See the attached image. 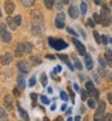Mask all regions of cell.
<instances>
[{"instance_id": "55", "label": "cell", "mask_w": 112, "mask_h": 121, "mask_svg": "<svg viewBox=\"0 0 112 121\" xmlns=\"http://www.w3.org/2000/svg\"><path fill=\"white\" fill-rule=\"evenodd\" d=\"M46 57H47V58H49V59H53V58H54L53 56H51V55H48V56H46Z\"/></svg>"}, {"instance_id": "4", "label": "cell", "mask_w": 112, "mask_h": 121, "mask_svg": "<svg viewBox=\"0 0 112 121\" xmlns=\"http://www.w3.org/2000/svg\"><path fill=\"white\" fill-rule=\"evenodd\" d=\"M0 60H1V63L4 65H7L12 62V55L11 53H8V52H5L1 57H0Z\"/></svg>"}, {"instance_id": "30", "label": "cell", "mask_w": 112, "mask_h": 121, "mask_svg": "<svg viewBox=\"0 0 112 121\" xmlns=\"http://www.w3.org/2000/svg\"><path fill=\"white\" fill-rule=\"evenodd\" d=\"M93 19H94L95 23H100L101 22V18H100V15L99 13H94L93 15Z\"/></svg>"}, {"instance_id": "52", "label": "cell", "mask_w": 112, "mask_h": 121, "mask_svg": "<svg viewBox=\"0 0 112 121\" xmlns=\"http://www.w3.org/2000/svg\"><path fill=\"white\" fill-rule=\"evenodd\" d=\"M74 88H75L76 91H80V87H78V85H77V84H75V85H74Z\"/></svg>"}, {"instance_id": "44", "label": "cell", "mask_w": 112, "mask_h": 121, "mask_svg": "<svg viewBox=\"0 0 112 121\" xmlns=\"http://www.w3.org/2000/svg\"><path fill=\"white\" fill-rule=\"evenodd\" d=\"M66 30H68V32H69L70 34H72V35H76V36H77V33L75 32L74 29H71V28H66Z\"/></svg>"}, {"instance_id": "2", "label": "cell", "mask_w": 112, "mask_h": 121, "mask_svg": "<svg viewBox=\"0 0 112 121\" xmlns=\"http://www.w3.org/2000/svg\"><path fill=\"white\" fill-rule=\"evenodd\" d=\"M48 41H49V45L52 46L53 48H56V50H63V48L68 47V44H66L65 41H63L62 39H53V38H49Z\"/></svg>"}, {"instance_id": "58", "label": "cell", "mask_w": 112, "mask_h": 121, "mask_svg": "<svg viewBox=\"0 0 112 121\" xmlns=\"http://www.w3.org/2000/svg\"><path fill=\"white\" fill-rule=\"evenodd\" d=\"M63 1H64L65 4H68V3H69V0H63Z\"/></svg>"}, {"instance_id": "18", "label": "cell", "mask_w": 112, "mask_h": 121, "mask_svg": "<svg viewBox=\"0 0 112 121\" xmlns=\"http://www.w3.org/2000/svg\"><path fill=\"white\" fill-rule=\"evenodd\" d=\"M105 59H106V62H108V63L112 62V51L111 50H106L105 51Z\"/></svg>"}, {"instance_id": "46", "label": "cell", "mask_w": 112, "mask_h": 121, "mask_svg": "<svg viewBox=\"0 0 112 121\" xmlns=\"http://www.w3.org/2000/svg\"><path fill=\"white\" fill-rule=\"evenodd\" d=\"M57 7H58L59 10L63 7V4H62V1H60V0H57Z\"/></svg>"}, {"instance_id": "15", "label": "cell", "mask_w": 112, "mask_h": 121, "mask_svg": "<svg viewBox=\"0 0 112 121\" xmlns=\"http://www.w3.org/2000/svg\"><path fill=\"white\" fill-rule=\"evenodd\" d=\"M17 84H18V87L21 90H24V87H25V80H24L23 75H19L17 78Z\"/></svg>"}, {"instance_id": "10", "label": "cell", "mask_w": 112, "mask_h": 121, "mask_svg": "<svg viewBox=\"0 0 112 121\" xmlns=\"http://www.w3.org/2000/svg\"><path fill=\"white\" fill-rule=\"evenodd\" d=\"M12 103H13L12 97H11V96H8V95H6V96L4 97V104H5V107H6L8 110H11V109H12Z\"/></svg>"}, {"instance_id": "28", "label": "cell", "mask_w": 112, "mask_h": 121, "mask_svg": "<svg viewBox=\"0 0 112 121\" xmlns=\"http://www.w3.org/2000/svg\"><path fill=\"white\" fill-rule=\"evenodd\" d=\"M0 119H7V113L3 108H0Z\"/></svg>"}, {"instance_id": "61", "label": "cell", "mask_w": 112, "mask_h": 121, "mask_svg": "<svg viewBox=\"0 0 112 121\" xmlns=\"http://www.w3.org/2000/svg\"><path fill=\"white\" fill-rule=\"evenodd\" d=\"M111 41H112V40H111Z\"/></svg>"}, {"instance_id": "48", "label": "cell", "mask_w": 112, "mask_h": 121, "mask_svg": "<svg viewBox=\"0 0 112 121\" xmlns=\"http://www.w3.org/2000/svg\"><path fill=\"white\" fill-rule=\"evenodd\" d=\"M13 93H15V96H16V97H18V96H19V91H18V88H15V90H13Z\"/></svg>"}, {"instance_id": "39", "label": "cell", "mask_w": 112, "mask_h": 121, "mask_svg": "<svg viewBox=\"0 0 112 121\" xmlns=\"http://www.w3.org/2000/svg\"><path fill=\"white\" fill-rule=\"evenodd\" d=\"M60 98H62L63 100H68V95L64 92V91H62V92H60Z\"/></svg>"}, {"instance_id": "43", "label": "cell", "mask_w": 112, "mask_h": 121, "mask_svg": "<svg viewBox=\"0 0 112 121\" xmlns=\"http://www.w3.org/2000/svg\"><path fill=\"white\" fill-rule=\"evenodd\" d=\"M35 85V78L33 76V78H30V80H29V86H34Z\"/></svg>"}, {"instance_id": "13", "label": "cell", "mask_w": 112, "mask_h": 121, "mask_svg": "<svg viewBox=\"0 0 112 121\" xmlns=\"http://www.w3.org/2000/svg\"><path fill=\"white\" fill-rule=\"evenodd\" d=\"M69 15L71 18H77L78 17V10L76 6H70L69 7Z\"/></svg>"}, {"instance_id": "3", "label": "cell", "mask_w": 112, "mask_h": 121, "mask_svg": "<svg viewBox=\"0 0 112 121\" xmlns=\"http://www.w3.org/2000/svg\"><path fill=\"white\" fill-rule=\"evenodd\" d=\"M64 23H65V15L60 12V13L57 15V18H56V27L59 28V29H62L65 26Z\"/></svg>"}, {"instance_id": "32", "label": "cell", "mask_w": 112, "mask_h": 121, "mask_svg": "<svg viewBox=\"0 0 112 121\" xmlns=\"http://www.w3.org/2000/svg\"><path fill=\"white\" fill-rule=\"evenodd\" d=\"M75 67H76L78 70H82V64H81V62H80L78 59H76V58H75Z\"/></svg>"}, {"instance_id": "26", "label": "cell", "mask_w": 112, "mask_h": 121, "mask_svg": "<svg viewBox=\"0 0 112 121\" xmlns=\"http://www.w3.org/2000/svg\"><path fill=\"white\" fill-rule=\"evenodd\" d=\"M93 35H94V39H95V41L98 44H101V36L99 35L98 32H93Z\"/></svg>"}, {"instance_id": "1", "label": "cell", "mask_w": 112, "mask_h": 121, "mask_svg": "<svg viewBox=\"0 0 112 121\" xmlns=\"http://www.w3.org/2000/svg\"><path fill=\"white\" fill-rule=\"evenodd\" d=\"M100 18H101V22L100 23H103V26L105 27H108L112 22V16H111V12H110V10L107 6H103L101 7V15H100Z\"/></svg>"}, {"instance_id": "27", "label": "cell", "mask_w": 112, "mask_h": 121, "mask_svg": "<svg viewBox=\"0 0 112 121\" xmlns=\"http://www.w3.org/2000/svg\"><path fill=\"white\" fill-rule=\"evenodd\" d=\"M94 120H104V115H103V113L96 112L95 115H94Z\"/></svg>"}, {"instance_id": "19", "label": "cell", "mask_w": 112, "mask_h": 121, "mask_svg": "<svg viewBox=\"0 0 112 121\" xmlns=\"http://www.w3.org/2000/svg\"><path fill=\"white\" fill-rule=\"evenodd\" d=\"M22 4L27 7H32L35 4V0H22Z\"/></svg>"}, {"instance_id": "53", "label": "cell", "mask_w": 112, "mask_h": 121, "mask_svg": "<svg viewBox=\"0 0 112 121\" xmlns=\"http://www.w3.org/2000/svg\"><path fill=\"white\" fill-rule=\"evenodd\" d=\"M48 93H53V88L52 87H48Z\"/></svg>"}, {"instance_id": "60", "label": "cell", "mask_w": 112, "mask_h": 121, "mask_svg": "<svg viewBox=\"0 0 112 121\" xmlns=\"http://www.w3.org/2000/svg\"><path fill=\"white\" fill-rule=\"evenodd\" d=\"M0 17H1V11H0Z\"/></svg>"}, {"instance_id": "16", "label": "cell", "mask_w": 112, "mask_h": 121, "mask_svg": "<svg viewBox=\"0 0 112 121\" xmlns=\"http://www.w3.org/2000/svg\"><path fill=\"white\" fill-rule=\"evenodd\" d=\"M84 62H86V67H87V69H92L93 68V60H92V58H90V56H87V55H84Z\"/></svg>"}, {"instance_id": "36", "label": "cell", "mask_w": 112, "mask_h": 121, "mask_svg": "<svg viewBox=\"0 0 112 121\" xmlns=\"http://www.w3.org/2000/svg\"><path fill=\"white\" fill-rule=\"evenodd\" d=\"M89 95H90L92 97H94V98H98V97H99V92H98V91H96L95 88H94L93 91H92V92H90Z\"/></svg>"}, {"instance_id": "42", "label": "cell", "mask_w": 112, "mask_h": 121, "mask_svg": "<svg viewBox=\"0 0 112 121\" xmlns=\"http://www.w3.org/2000/svg\"><path fill=\"white\" fill-rule=\"evenodd\" d=\"M87 23H88V26H89V27H92V28H93V27L95 26V23H94V21H93V19H90V18H89V19H88V21H87Z\"/></svg>"}, {"instance_id": "21", "label": "cell", "mask_w": 112, "mask_h": 121, "mask_svg": "<svg viewBox=\"0 0 112 121\" xmlns=\"http://www.w3.org/2000/svg\"><path fill=\"white\" fill-rule=\"evenodd\" d=\"M86 90H87V92H88V93H90L92 91L94 90V85H93V82H92V81H88V82L86 84Z\"/></svg>"}, {"instance_id": "34", "label": "cell", "mask_w": 112, "mask_h": 121, "mask_svg": "<svg viewBox=\"0 0 112 121\" xmlns=\"http://www.w3.org/2000/svg\"><path fill=\"white\" fill-rule=\"evenodd\" d=\"M13 19H15V22H16V24H17V26H19V24H21V22H22V17L19 16V15H17Z\"/></svg>"}, {"instance_id": "38", "label": "cell", "mask_w": 112, "mask_h": 121, "mask_svg": "<svg viewBox=\"0 0 112 121\" xmlns=\"http://www.w3.org/2000/svg\"><path fill=\"white\" fill-rule=\"evenodd\" d=\"M88 105H89L90 108H95V100H94V99H89V100H88Z\"/></svg>"}, {"instance_id": "45", "label": "cell", "mask_w": 112, "mask_h": 121, "mask_svg": "<svg viewBox=\"0 0 112 121\" xmlns=\"http://www.w3.org/2000/svg\"><path fill=\"white\" fill-rule=\"evenodd\" d=\"M107 100L110 104H112V93H107Z\"/></svg>"}, {"instance_id": "23", "label": "cell", "mask_w": 112, "mask_h": 121, "mask_svg": "<svg viewBox=\"0 0 112 121\" xmlns=\"http://www.w3.org/2000/svg\"><path fill=\"white\" fill-rule=\"evenodd\" d=\"M105 109H106V103L101 100L100 104H99V108H98V112H100V113H104V112H105Z\"/></svg>"}, {"instance_id": "20", "label": "cell", "mask_w": 112, "mask_h": 121, "mask_svg": "<svg viewBox=\"0 0 112 121\" xmlns=\"http://www.w3.org/2000/svg\"><path fill=\"white\" fill-rule=\"evenodd\" d=\"M58 57H59L60 59H62V60H64V62H65V63H66V64L69 65V68H70V69H72V65L70 64V62H69V58H68V56H64V55H59Z\"/></svg>"}, {"instance_id": "22", "label": "cell", "mask_w": 112, "mask_h": 121, "mask_svg": "<svg viewBox=\"0 0 112 121\" xmlns=\"http://www.w3.org/2000/svg\"><path fill=\"white\" fill-rule=\"evenodd\" d=\"M18 110H19V114L22 115V117H23L24 120H29V115L24 112V109H22L21 107H18Z\"/></svg>"}, {"instance_id": "37", "label": "cell", "mask_w": 112, "mask_h": 121, "mask_svg": "<svg viewBox=\"0 0 112 121\" xmlns=\"http://www.w3.org/2000/svg\"><path fill=\"white\" fill-rule=\"evenodd\" d=\"M80 92H81V97H82V99L86 100V98H87V92H86V90H80Z\"/></svg>"}, {"instance_id": "54", "label": "cell", "mask_w": 112, "mask_h": 121, "mask_svg": "<svg viewBox=\"0 0 112 121\" xmlns=\"http://www.w3.org/2000/svg\"><path fill=\"white\" fill-rule=\"evenodd\" d=\"M30 97H32V98H33V99H36V97H37V96H36V95H34V93H33V95H32V96H30Z\"/></svg>"}, {"instance_id": "31", "label": "cell", "mask_w": 112, "mask_h": 121, "mask_svg": "<svg viewBox=\"0 0 112 121\" xmlns=\"http://www.w3.org/2000/svg\"><path fill=\"white\" fill-rule=\"evenodd\" d=\"M87 9H88V7H87V4H86V3H82V4H81V12H82L83 15L87 12Z\"/></svg>"}, {"instance_id": "40", "label": "cell", "mask_w": 112, "mask_h": 121, "mask_svg": "<svg viewBox=\"0 0 112 121\" xmlns=\"http://www.w3.org/2000/svg\"><path fill=\"white\" fill-rule=\"evenodd\" d=\"M99 62H100V64L103 65V67L106 65V59H104L103 57H99Z\"/></svg>"}, {"instance_id": "51", "label": "cell", "mask_w": 112, "mask_h": 121, "mask_svg": "<svg viewBox=\"0 0 112 121\" xmlns=\"http://www.w3.org/2000/svg\"><path fill=\"white\" fill-rule=\"evenodd\" d=\"M94 3H95V5H100L101 4V0H94Z\"/></svg>"}, {"instance_id": "9", "label": "cell", "mask_w": 112, "mask_h": 121, "mask_svg": "<svg viewBox=\"0 0 112 121\" xmlns=\"http://www.w3.org/2000/svg\"><path fill=\"white\" fill-rule=\"evenodd\" d=\"M0 35H1V38H3V40L5 43H10L12 40V36H11V34H10L8 32H6L5 29H3V30H0Z\"/></svg>"}, {"instance_id": "29", "label": "cell", "mask_w": 112, "mask_h": 121, "mask_svg": "<svg viewBox=\"0 0 112 121\" xmlns=\"http://www.w3.org/2000/svg\"><path fill=\"white\" fill-rule=\"evenodd\" d=\"M32 62H33L34 65H36V64H40V63H41V59H40L39 57H32Z\"/></svg>"}, {"instance_id": "6", "label": "cell", "mask_w": 112, "mask_h": 121, "mask_svg": "<svg viewBox=\"0 0 112 121\" xmlns=\"http://www.w3.org/2000/svg\"><path fill=\"white\" fill-rule=\"evenodd\" d=\"M17 67H18V69L21 70L23 74H27L29 72V65H28V63L25 62V60H21V62H18Z\"/></svg>"}, {"instance_id": "35", "label": "cell", "mask_w": 112, "mask_h": 121, "mask_svg": "<svg viewBox=\"0 0 112 121\" xmlns=\"http://www.w3.org/2000/svg\"><path fill=\"white\" fill-rule=\"evenodd\" d=\"M101 44H104V45H107V44H108V39H107L106 35L101 36Z\"/></svg>"}, {"instance_id": "41", "label": "cell", "mask_w": 112, "mask_h": 121, "mask_svg": "<svg viewBox=\"0 0 112 121\" xmlns=\"http://www.w3.org/2000/svg\"><path fill=\"white\" fill-rule=\"evenodd\" d=\"M104 120H106V121H112V115H111V114L104 115Z\"/></svg>"}, {"instance_id": "56", "label": "cell", "mask_w": 112, "mask_h": 121, "mask_svg": "<svg viewBox=\"0 0 112 121\" xmlns=\"http://www.w3.org/2000/svg\"><path fill=\"white\" fill-rule=\"evenodd\" d=\"M65 109H66V105L63 104V105H62V110H65Z\"/></svg>"}, {"instance_id": "5", "label": "cell", "mask_w": 112, "mask_h": 121, "mask_svg": "<svg viewBox=\"0 0 112 121\" xmlns=\"http://www.w3.org/2000/svg\"><path fill=\"white\" fill-rule=\"evenodd\" d=\"M72 43L75 44V46H76V48H77L78 53H80V55H82V56H84V55H86V47H84L82 44H81L78 40H76V39L72 40Z\"/></svg>"}, {"instance_id": "57", "label": "cell", "mask_w": 112, "mask_h": 121, "mask_svg": "<svg viewBox=\"0 0 112 121\" xmlns=\"http://www.w3.org/2000/svg\"><path fill=\"white\" fill-rule=\"evenodd\" d=\"M54 109H56V105H54V104H53V105H52V107H51V110H54Z\"/></svg>"}, {"instance_id": "33", "label": "cell", "mask_w": 112, "mask_h": 121, "mask_svg": "<svg viewBox=\"0 0 112 121\" xmlns=\"http://www.w3.org/2000/svg\"><path fill=\"white\" fill-rule=\"evenodd\" d=\"M40 99H41V102H42L44 104H49V99H48L46 96H41V97H40Z\"/></svg>"}, {"instance_id": "49", "label": "cell", "mask_w": 112, "mask_h": 121, "mask_svg": "<svg viewBox=\"0 0 112 121\" xmlns=\"http://www.w3.org/2000/svg\"><path fill=\"white\" fill-rule=\"evenodd\" d=\"M3 29H5V23L0 22V30H3Z\"/></svg>"}, {"instance_id": "12", "label": "cell", "mask_w": 112, "mask_h": 121, "mask_svg": "<svg viewBox=\"0 0 112 121\" xmlns=\"http://www.w3.org/2000/svg\"><path fill=\"white\" fill-rule=\"evenodd\" d=\"M40 24H41V23H34V24H33V33H34L35 35L41 34V33L44 32V27H41Z\"/></svg>"}, {"instance_id": "7", "label": "cell", "mask_w": 112, "mask_h": 121, "mask_svg": "<svg viewBox=\"0 0 112 121\" xmlns=\"http://www.w3.org/2000/svg\"><path fill=\"white\" fill-rule=\"evenodd\" d=\"M32 17H33V19H34L35 23H42V22H44V17H42V15L40 13L39 11L32 12Z\"/></svg>"}, {"instance_id": "11", "label": "cell", "mask_w": 112, "mask_h": 121, "mask_svg": "<svg viewBox=\"0 0 112 121\" xmlns=\"http://www.w3.org/2000/svg\"><path fill=\"white\" fill-rule=\"evenodd\" d=\"M23 55H24V45H23V43H19L16 47V56L22 57Z\"/></svg>"}, {"instance_id": "50", "label": "cell", "mask_w": 112, "mask_h": 121, "mask_svg": "<svg viewBox=\"0 0 112 121\" xmlns=\"http://www.w3.org/2000/svg\"><path fill=\"white\" fill-rule=\"evenodd\" d=\"M99 73H100V75H101V76H104V75H105V73H104V69H99Z\"/></svg>"}, {"instance_id": "17", "label": "cell", "mask_w": 112, "mask_h": 121, "mask_svg": "<svg viewBox=\"0 0 112 121\" xmlns=\"http://www.w3.org/2000/svg\"><path fill=\"white\" fill-rule=\"evenodd\" d=\"M23 45H24V53H30L33 51V46L30 43H23Z\"/></svg>"}, {"instance_id": "24", "label": "cell", "mask_w": 112, "mask_h": 121, "mask_svg": "<svg viewBox=\"0 0 112 121\" xmlns=\"http://www.w3.org/2000/svg\"><path fill=\"white\" fill-rule=\"evenodd\" d=\"M54 5V0H45V6L47 9H52Z\"/></svg>"}, {"instance_id": "25", "label": "cell", "mask_w": 112, "mask_h": 121, "mask_svg": "<svg viewBox=\"0 0 112 121\" xmlns=\"http://www.w3.org/2000/svg\"><path fill=\"white\" fill-rule=\"evenodd\" d=\"M41 84L42 86H47V75L45 73L41 74Z\"/></svg>"}, {"instance_id": "47", "label": "cell", "mask_w": 112, "mask_h": 121, "mask_svg": "<svg viewBox=\"0 0 112 121\" xmlns=\"http://www.w3.org/2000/svg\"><path fill=\"white\" fill-rule=\"evenodd\" d=\"M60 70H62V67H60V65H57V67L54 68V72H53V73H59Z\"/></svg>"}, {"instance_id": "14", "label": "cell", "mask_w": 112, "mask_h": 121, "mask_svg": "<svg viewBox=\"0 0 112 121\" xmlns=\"http://www.w3.org/2000/svg\"><path fill=\"white\" fill-rule=\"evenodd\" d=\"M6 23L8 24V27L11 28L12 30H15V29L17 28V24H16V22H15V19H13L12 17H10V16H7V18H6Z\"/></svg>"}, {"instance_id": "59", "label": "cell", "mask_w": 112, "mask_h": 121, "mask_svg": "<svg viewBox=\"0 0 112 121\" xmlns=\"http://www.w3.org/2000/svg\"><path fill=\"white\" fill-rule=\"evenodd\" d=\"M110 4H111V6H112V0H111V3H110Z\"/></svg>"}, {"instance_id": "8", "label": "cell", "mask_w": 112, "mask_h": 121, "mask_svg": "<svg viewBox=\"0 0 112 121\" xmlns=\"http://www.w3.org/2000/svg\"><path fill=\"white\" fill-rule=\"evenodd\" d=\"M15 10V4L11 1V0H7V1H5V11L6 13H12Z\"/></svg>"}]
</instances>
